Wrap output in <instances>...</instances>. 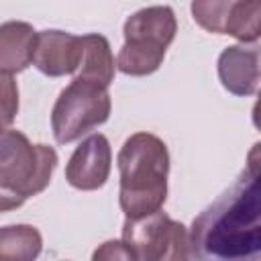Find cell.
Returning a JSON list of instances; mask_svg holds the SVG:
<instances>
[{"instance_id":"obj_15","label":"cell","mask_w":261,"mask_h":261,"mask_svg":"<svg viewBox=\"0 0 261 261\" xmlns=\"http://www.w3.org/2000/svg\"><path fill=\"white\" fill-rule=\"evenodd\" d=\"M92 261H139V259L122 239L120 241L110 239L94 249Z\"/></svg>"},{"instance_id":"obj_5","label":"cell","mask_w":261,"mask_h":261,"mask_svg":"<svg viewBox=\"0 0 261 261\" xmlns=\"http://www.w3.org/2000/svg\"><path fill=\"white\" fill-rule=\"evenodd\" d=\"M112 100L106 88L90 82L71 80L63 88L51 110V128L59 145L73 143L92 128L104 124L110 116Z\"/></svg>"},{"instance_id":"obj_12","label":"cell","mask_w":261,"mask_h":261,"mask_svg":"<svg viewBox=\"0 0 261 261\" xmlns=\"http://www.w3.org/2000/svg\"><path fill=\"white\" fill-rule=\"evenodd\" d=\"M37 31L24 20L0 24V69L6 73L24 71L33 63Z\"/></svg>"},{"instance_id":"obj_9","label":"cell","mask_w":261,"mask_h":261,"mask_svg":"<svg viewBox=\"0 0 261 261\" xmlns=\"http://www.w3.org/2000/svg\"><path fill=\"white\" fill-rule=\"evenodd\" d=\"M82 59V43L77 35L47 29L37 33L35 51H33V65L49 75V77H61L77 71Z\"/></svg>"},{"instance_id":"obj_16","label":"cell","mask_w":261,"mask_h":261,"mask_svg":"<svg viewBox=\"0 0 261 261\" xmlns=\"http://www.w3.org/2000/svg\"><path fill=\"white\" fill-rule=\"evenodd\" d=\"M24 204V198L10 192V190H4L0 188V214L2 212H8V210H16Z\"/></svg>"},{"instance_id":"obj_7","label":"cell","mask_w":261,"mask_h":261,"mask_svg":"<svg viewBox=\"0 0 261 261\" xmlns=\"http://www.w3.org/2000/svg\"><path fill=\"white\" fill-rule=\"evenodd\" d=\"M194 20L208 33L230 35L243 45H257L261 4L243 0H196L190 6Z\"/></svg>"},{"instance_id":"obj_2","label":"cell","mask_w":261,"mask_h":261,"mask_svg":"<svg viewBox=\"0 0 261 261\" xmlns=\"http://www.w3.org/2000/svg\"><path fill=\"white\" fill-rule=\"evenodd\" d=\"M116 165L120 173L118 204L126 220L159 212L167 200V145L153 133H135L122 143Z\"/></svg>"},{"instance_id":"obj_1","label":"cell","mask_w":261,"mask_h":261,"mask_svg":"<svg viewBox=\"0 0 261 261\" xmlns=\"http://www.w3.org/2000/svg\"><path fill=\"white\" fill-rule=\"evenodd\" d=\"M190 245L194 261H261L259 143L237 179L192 220Z\"/></svg>"},{"instance_id":"obj_13","label":"cell","mask_w":261,"mask_h":261,"mask_svg":"<svg viewBox=\"0 0 261 261\" xmlns=\"http://www.w3.org/2000/svg\"><path fill=\"white\" fill-rule=\"evenodd\" d=\"M43 237L33 224L0 226V261H37Z\"/></svg>"},{"instance_id":"obj_11","label":"cell","mask_w":261,"mask_h":261,"mask_svg":"<svg viewBox=\"0 0 261 261\" xmlns=\"http://www.w3.org/2000/svg\"><path fill=\"white\" fill-rule=\"evenodd\" d=\"M80 43H82V59L73 80L90 82L108 90L116 73V61L108 39L104 35L90 33V35H82Z\"/></svg>"},{"instance_id":"obj_8","label":"cell","mask_w":261,"mask_h":261,"mask_svg":"<svg viewBox=\"0 0 261 261\" xmlns=\"http://www.w3.org/2000/svg\"><path fill=\"white\" fill-rule=\"evenodd\" d=\"M112 167V149L102 133L86 137L71 153L65 165V179L82 192L98 190L106 184Z\"/></svg>"},{"instance_id":"obj_6","label":"cell","mask_w":261,"mask_h":261,"mask_svg":"<svg viewBox=\"0 0 261 261\" xmlns=\"http://www.w3.org/2000/svg\"><path fill=\"white\" fill-rule=\"evenodd\" d=\"M122 241L139 261H194L190 230L163 210L139 220H124Z\"/></svg>"},{"instance_id":"obj_10","label":"cell","mask_w":261,"mask_h":261,"mask_svg":"<svg viewBox=\"0 0 261 261\" xmlns=\"http://www.w3.org/2000/svg\"><path fill=\"white\" fill-rule=\"evenodd\" d=\"M218 80L234 96H253L259 88V47L230 45L218 55Z\"/></svg>"},{"instance_id":"obj_14","label":"cell","mask_w":261,"mask_h":261,"mask_svg":"<svg viewBox=\"0 0 261 261\" xmlns=\"http://www.w3.org/2000/svg\"><path fill=\"white\" fill-rule=\"evenodd\" d=\"M18 114V86L12 73L0 69V128H8Z\"/></svg>"},{"instance_id":"obj_3","label":"cell","mask_w":261,"mask_h":261,"mask_svg":"<svg viewBox=\"0 0 261 261\" xmlns=\"http://www.w3.org/2000/svg\"><path fill=\"white\" fill-rule=\"evenodd\" d=\"M175 33L177 20L169 6H147L133 12L122 27L124 43L116 57V69L133 77L155 73Z\"/></svg>"},{"instance_id":"obj_4","label":"cell","mask_w":261,"mask_h":261,"mask_svg":"<svg viewBox=\"0 0 261 261\" xmlns=\"http://www.w3.org/2000/svg\"><path fill=\"white\" fill-rule=\"evenodd\" d=\"M57 151L43 143H31L14 128H0V188L24 200L41 194L57 167Z\"/></svg>"}]
</instances>
